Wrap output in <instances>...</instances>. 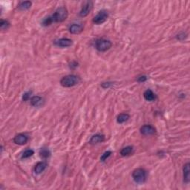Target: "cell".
Listing matches in <instances>:
<instances>
[{"label": "cell", "instance_id": "52a82bcc", "mask_svg": "<svg viewBox=\"0 0 190 190\" xmlns=\"http://www.w3.org/2000/svg\"><path fill=\"white\" fill-rule=\"evenodd\" d=\"M55 46L60 48H67L70 47L73 44V41L71 39H68V38H61V39H56L54 42Z\"/></svg>", "mask_w": 190, "mask_h": 190}, {"label": "cell", "instance_id": "5b68a950", "mask_svg": "<svg viewBox=\"0 0 190 190\" xmlns=\"http://www.w3.org/2000/svg\"><path fill=\"white\" fill-rule=\"evenodd\" d=\"M108 17H109L108 11L106 10H102V11H99V13L94 16V19H93V22L96 25L103 24L107 20Z\"/></svg>", "mask_w": 190, "mask_h": 190}, {"label": "cell", "instance_id": "83f0119b", "mask_svg": "<svg viewBox=\"0 0 190 190\" xmlns=\"http://www.w3.org/2000/svg\"><path fill=\"white\" fill-rule=\"evenodd\" d=\"M78 66V63H76V62H72V63H71V66H70V67H71V68H76Z\"/></svg>", "mask_w": 190, "mask_h": 190}, {"label": "cell", "instance_id": "30bf717a", "mask_svg": "<svg viewBox=\"0 0 190 190\" xmlns=\"http://www.w3.org/2000/svg\"><path fill=\"white\" fill-rule=\"evenodd\" d=\"M183 181L186 183H188L189 182L190 180V164L189 163H186L183 166Z\"/></svg>", "mask_w": 190, "mask_h": 190}, {"label": "cell", "instance_id": "8fae6325", "mask_svg": "<svg viewBox=\"0 0 190 190\" xmlns=\"http://www.w3.org/2000/svg\"><path fill=\"white\" fill-rule=\"evenodd\" d=\"M83 31V25L80 24H73L69 27V31L72 34H79Z\"/></svg>", "mask_w": 190, "mask_h": 190}, {"label": "cell", "instance_id": "277c9868", "mask_svg": "<svg viewBox=\"0 0 190 190\" xmlns=\"http://www.w3.org/2000/svg\"><path fill=\"white\" fill-rule=\"evenodd\" d=\"M112 46V43L111 41L105 39H97L95 42V48L97 51L100 52H105L108 51Z\"/></svg>", "mask_w": 190, "mask_h": 190}, {"label": "cell", "instance_id": "3957f363", "mask_svg": "<svg viewBox=\"0 0 190 190\" xmlns=\"http://www.w3.org/2000/svg\"><path fill=\"white\" fill-rule=\"evenodd\" d=\"M132 178L135 183H143L146 181L147 173L145 169H142V168H138L132 172Z\"/></svg>", "mask_w": 190, "mask_h": 190}, {"label": "cell", "instance_id": "4fadbf2b", "mask_svg": "<svg viewBox=\"0 0 190 190\" xmlns=\"http://www.w3.org/2000/svg\"><path fill=\"white\" fill-rule=\"evenodd\" d=\"M105 141V136L103 134H97L93 135L90 139V143L91 144H97V143H102Z\"/></svg>", "mask_w": 190, "mask_h": 190}, {"label": "cell", "instance_id": "5bb4252c", "mask_svg": "<svg viewBox=\"0 0 190 190\" xmlns=\"http://www.w3.org/2000/svg\"><path fill=\"white\" fill-rule=\"evenodd\" d=\"M47 167V163L46 162H39L36 164L34 167V172L36 174H41Z\"/></svg>", "mask_w": 190, "mask_h": 190}, {"label": "cell", "instance_id": "ba28073f", "mask_svg": "<svg viewBox=\"0 0 190 190\" xmlns=\"http://www.w3.org/2000/svg\"><path fill=\"white\" fill-rule=\"evenodd\" d=\"M141 133L143 135L145 136H149L153 135L156 133V129L154 126H151V125H144L140 129Z\"/></svg>", "mask_w": 190, "mask_h": 190}, {"label": "cell", "instance_id": "603a6c76", "mask_svg": "<svg viewBox=\"0 0 190 190\" xmlns=\"http://www.w3.org/2000/svg\"><path fill=\"white\" fill-rule=\"evenodd\" d=\"M111 154H112V152H111V151H106V152H105L104 154H103L102 156H101L100 161H102V162H104V161H106V160L107 159V158H109V157H110V155H111Z\"/></svg>", "mask_w": 190, "mask_h": 190}, {"label": "cell", "instance_id": "d4e9b609", "mask_svg": "<svg viewBox=\"0 0 190 190\" xmlns=\"http://www.w3.org/2000/svg\"><path fill=\"white\" fill-rule=\"evenodd\" d=\"M146 80H147V77H146V76H145V75L139 76L137 79V81L140 82V83H144V82H146Z\"/></svg>", "mask_w": 190, "mask_h": 190}, {"label": "cell", "instance_id": "ac0fdd59", "mask_svg": "<svg viewBox=\"0 0 190 190\" xmlns=\"http://www.w3.org/2000/svg\"><path fill=\"white\" fill-rule=\"evenodd\" d=\"M133 151V147L131 146H128L124 147L120 151V154L122 156H128L131 154Z\"/></svg>", "mask_w": 190, "mask_h": 190}, {"label": "cell", "instance_id": "d6986e66", "mask_svg": "<svg viewBox=\"0 0 190 190\" xmlns=\"http://www.w3.org/2000/svg\"><path fill=\"white\" fill-rule=\"evenodd\" d=\"M39 154H40V156L42 157L43 158H48V157H50L51 155V152L48 149L46 148H42V149H40V151H39Z\"/></svg>", "mask_w": 190, "mask_h": 190}, {"label": "cell", "instance_id": "9a60e30c", "mask_svg": "<svg viewBox=\"0 0 190 190\" xmlns=\"http://www.w3.org/2000/svg\"><path fill=\"white\" fill-rule=\"evenodd\" d=\"M143 97H144L145 100L147 101H150V102H151V101H154L156 100V95L155 94H154V92H153L151 90H146V91L144 92V94H143Z\"/></svg>", "mask_w": 190, "mask_h": 190}, {"label": "cell", "instance_id": "7c38bea8", "mask_svg": "<svg viewBox=\"0 0 190 190\" xmlns=\"http://www.w3.org/2000/svg\"><path fill=\"white\" fill-rule=\"evenodd\" d=\"M44 103V100L39 96H34L31 98V104L35 107H40Z\"/></svg>", "mask_w": 190, "mask_h": 190}, {"label": "cell", "instance_id": "cb8c5ba5", "mask_svg": "<svg viewBox=\"0 0 190 190\" xmlns=\"http://www.w3.org/2000/svg\"><path fill=\"white\" fill-rule=\"evenodd\" d=\"M31 91H28V92H26V93H25L24 94H23V96H22V100H23V101H27V100H28L30 99V97H31Z\"/></svg>", "mask_w": 190, "mask_h": 190}, {"label": "cell", "instance_id": "7402d4cb", "mask_svg": "<svg viewBox=\"0 0 190 190\" xmlns=\"http://www.w3.org/2000/svg\"><path fill=\"white\" fill-rule=\"evenodd\" d=\"M53 22H54V21H53L52 17H51V16H48V17H46V19L42 21V25L43 26H49L51 25Z\"/></svg>", "mask_w": 190, "mask_h": 190}, {"label": "cell", "instance_id": "44dd1931", "mask_svg": "<svg viewBox=\"0 0 190 190\" xmlns=\"http://www.w3.org/2000/svg\"><path fill=\"white\" fill-rule=\"evenodd\" d=\"M10 27V22L7 20H3L2 19L0 22V28L2 30H7Z\"/></svg>", "mask_w": 190, "mask_h": 190}, {"label": "cell", "instance_id": "484cf974", "mask_svg": "<svg viewBox=\"0 0 190 190\" xmlns=\"http://www.w3.org/2000/svg\"><path fill=\"white\" fill-rule=\"evenodd\" d=\"M111 86H112V83H109V82H108V83H103L102 84V87L104 88H108L111 87Z\"/></svg>", "mask_w": 190, "mask_h": 190}, {"label": "cell", "instance_id": "4316f807", "mask_svg": "<svg viewBox=\"0 0 190 190\" xmlns=\"http://www.w3.org/2000/svg\"><path fill=\"white\" fill-rule=\"evenodd\" d=\"M186 37V34H183H183H181L178 35V39H180V40H182V39H184Z\"/></svg>", "mask_w": 190, "mask_h": 190}, {"label": "cell", "instance_id": "7a4b0ae2", "mask_svg": "<svg viewBox=\"0 0 190 190\" xmlns=\"http://www.w3.org/2000/svg\"><path fill=\"white\" fill-rule=\"evenodd\" d=\"M54 22H62L68 17V11L65 7H60L56 9L54 14L51 16Z\"/></svg>", "mask_w": 190, "mask_h": 190}, {"label": "cell", "instance_id": "6da1fadb", "mask_svg": "<svg viewBox=\"0 0 190 190\" xmlns=\"http://www.w3.org/2000/svg\"><path fill=\"white\" fill-rule=\"evenodd\" d=\"M81 80L76 75L69 74L67 76H65L62 78L60 80V84L62 86L65 88H70L73 86H76L80 83Z\"/></svg>", "mask_w": 190, "mask_h": 190}, {"label": "cell", "instance_id": "8992f818", "mask_svg": "<svg viewBox=\"0 0 190 190\" xmlns=\"http://www.w3.org/2000/svg\"><path fill=\"white\" fill-rule=\"evenodd\" d=\"M93 8V2L91 1L86 2L83 4V8H82L80 12V16L81 17H85V16H88L89 14V13L91 12V11L92 10Z\"/></svg>", "mask_w": 190, "mask_h": 190}, {"label": "cell", "instance_id": "9c48e42d", "mask_svg": "<svg viewBox=\"0 0 190 190\" xmlns=\"http://www.w3.org/2000/svg\"><path fill=\"white\" fill-rule=\"evenodd\" d=\"M28 141V137L24 134H18L17 135L14 137V141L16 144L19 145V146H23L26 144Z\"/></svg>", "mask_w": 190, "mask_h": 190}, {"label": "cell", "instance_id": "2e32d148", "mask_svg": "<svg viewBox=\"0 0 190 190\" xmlns=\"http://www.w3.org/2000/svg\"><path fill=\"white\" fill-rule=\"evenodd\" d=\"M130 116L129 114H126V113H121L117 117V122L118 123H123L126 121H128L129 120Z\"/></svg>", "mask_w": 190, "mask_h": 190}, {"label": "cell", "instance_id": "ffe728a7", "mask_svg": "<svg viewBox=\"0 0 190 190\" xmlns=\"http://www.w3.org/2000/svg\"><path fill=\"white\" fill-rule=\"evenodd\" d=\"M34 154V151L32 149H27L23 152L22 155V159H25V158H28L30 157L33 156Z\"/></svg>", "mask_w": 190, "mask_h": 190}, {"label": "cell", "instance_id": "e0dca14e", "mask_svg": "<svg viewBox=\"0 0 190 190\" xmlns=\"http://www.w3.org/2000/svg\"><path fill=\"white\" fill-rule=\"evenodd\" d=\"M31 5H32V2L30 1L22 2L18 5V8L21 11H26V10H28L31 7Z\"/></svg>", "mask_w": 190, "mask_h": 190}]
</instances>
